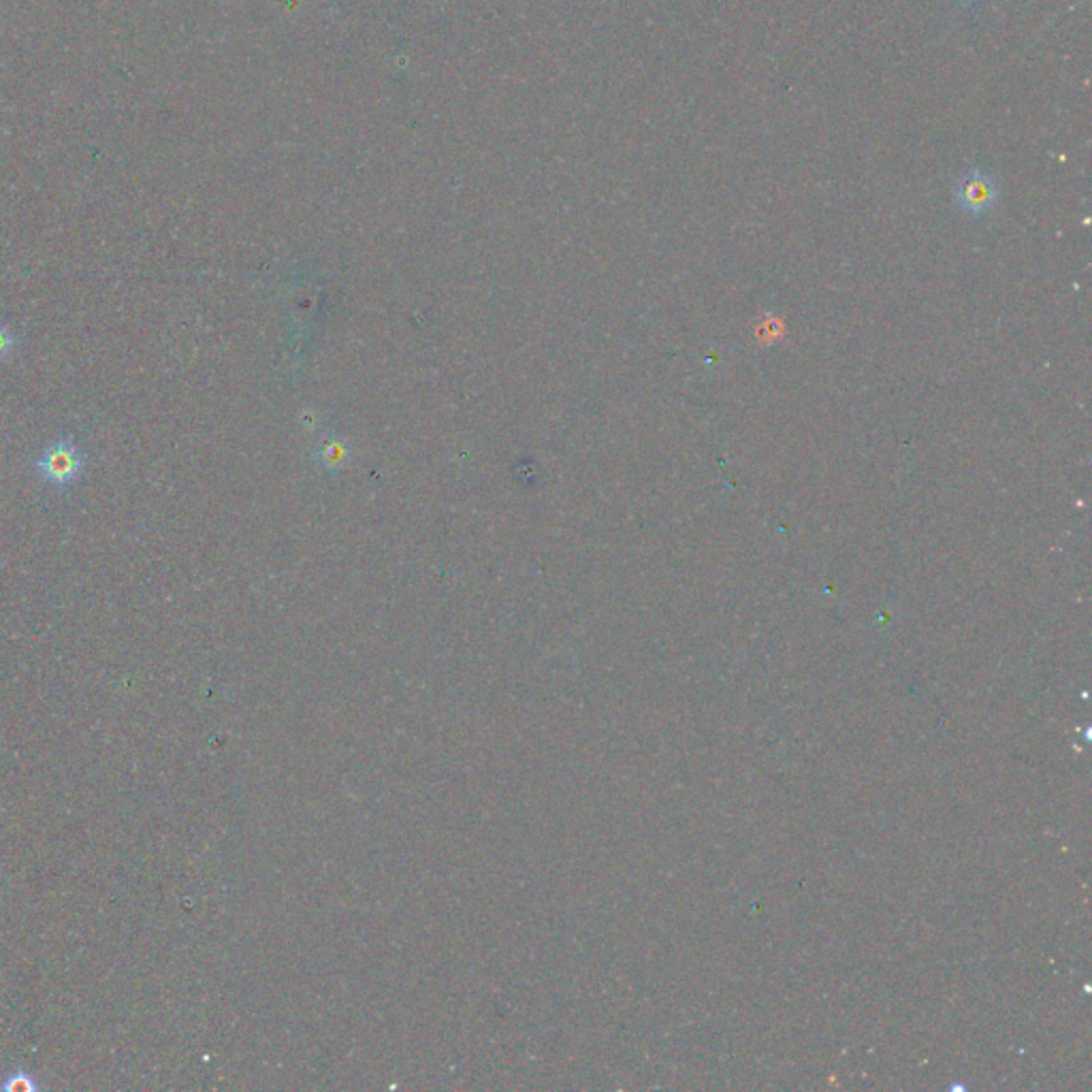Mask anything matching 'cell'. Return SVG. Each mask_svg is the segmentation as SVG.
<instances>
[{"mask_svg": "<svg viewBox=\"0 0 1092 1092\" xmlns=\"http://www.w3.org/2000/svg\"><path fill=\"white\" fill-rule=\"evenodd\" d=\"M14 347H16L14 333L5 325H0V361H3L12 353Z\"/></svg>", "mask_w": 1092, "mask_h": 1092, "instance_id": "obj_4", "label": "cell"}, {"mask_svg": "<svg viewBox=\"0 0 1092 1092\" xmlns=\"http://www.w3.org/2000/svg\"><path fill=\"white\" fill-rule=\"evenodd\" d=\"M956 201L964 211L973 216L984 214L997 201V184L990 176L982 174V171H973V174L962 178V182L958 184Z\"/></svg>", "mask_w": 1092, "mask_h": 1092, "instance_id": "obj_2", "label": "cell"}, {"mask_svg": "<svg viewBox=\"0 0 1092 1092\" xmlns=\"http://www.w3.org/2000/svg\"><path fill=\"white\" fill-rule=\"evenodd\" d=\"M0 1088L7 1090V1092H37L41 1086H39V1082L35 1079L32 1073L18 1069L12 1075H7V1079L0 1084Z\"/></svg>", "mask_w": 1092, "mask_h": 1092, "instance_id": "obj_3", "label": "cell"}, {"mask_svg": "<svg viewBox=\"0 0 1092 1092\" xmlns=\"http://www.w3.org/2000/svg\"><path fill=\"white\" fill-rule=\"evenodd\" d=\"M84 468V456L80 450L69 442L61 440L53 446H49L43 456L37 462V470L47 483H53L59 487H67L73 483Z\"/></svg>", "mask_w": 1092, "mask_h": 1092, "instance_id": "obj_1", "label": "cell"}]
</instances>
